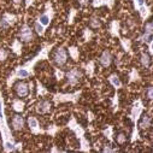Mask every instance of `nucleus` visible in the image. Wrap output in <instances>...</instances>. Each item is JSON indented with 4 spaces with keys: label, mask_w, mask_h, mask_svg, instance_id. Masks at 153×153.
I'll list each match as a JSON object with an SVG mask.
<instances>
[{
    "label": "nucleus",
    "mask_w": 153,
    "mask_h": 153,
    "mask_svg": "<svg viewBox=\"0 0 153 153\" xmlns=\"http://www.w3.org/2000/svg\"><path fill=\"white\" fill-rule=\"evenodd\" d=\"M120 29H121V25H120V21L117 19H113L110 24V34L113 36V37H120Z\"/></svg>",
    "instance_id": "2eb2a0df"
},
{
    "label": "nucleus",
    "mask_w": 153,
    "mask_h": 153,
    "mask_svg": "<svg viewBox=\"0 0 153 153\" xmlns=\"http://www.w3.org/2000/svg\"><path fill=\"white\" fill-rule=\"evenodd\" d=\"M101 133H102V135H104L108 141H112V140H113V137H112V136H113V128H112V126H107Z\"/></svg>",
    "instance_id": "5701e85b"
},
{
    "label": "nucleus",
    "mask_w": 153,
    "mask_h": 153,
    "mask_svg": "<svg viewBox=\"0 0 153 153\" xmlns=\"http://www.w3.org/2000/svg\"><path fill=\"white\" fill-rule=\"evenodd\" d=\"M54 44H50V45H45L42 47V50H40V52L37 53L33 59L28 60L27 63H24V65H22L25 70H28L31 75H34V66L36 65L37 62H40V60H44V59H48V52L53 48Z\"/></svg>",
    "instance_id": "f257e3e1"
},
{
    "label": "nucleus",
    "mask_w": 153,
    "mask_h": 153,
    "mask_svg": "<svg viewBox=\"0 0 153 153\" xmlns=\"http://www.w3.org/2000/svg\"><path fill=\"white\" fill-rule=\"evenodd\" d=\"M12 127L15 130H22L23 127H24V120L22 116H19V114H16V116H13L12 118Z\"/></svg>",
    "instance_id": "dca6fc26"
},
{
    "label": "nucleus",
    "mask_w": 153,
    "mask_h": 153,
    "mask_svg": "<svg viewBox=\"0 0 153 153\" xmlns=\"http://www.w3.org/2000/svg\"><path fill=\"white\" fill-rule=\"evenodd\" d=\"M89 24H91V27H92L93 29H98V28H100V25H101L100 19H99L98 17H92L91 21H89Z\"/></svg>",
    "instance_id": "72a5a7b5"
},
{
    "label": "nucleus",
    "mask_w": 153,
    "mask_h": 153,
    "mask_svg": "<svg viewBox=\"0 0 153 153\" xmlns=\"http://www.w3.org/2000/svg\"><path fill=\"white\" fill-rule=\"evenodd\" d=\"M139 80H140L139 71L136 69H131L130 74H129V82H135V81H139Z\"/></svg>",
    "instance_id": "cd10ccee"
},
{
    "label": "nucleus",
    "mask_w": 153,
    "mask_h": 153,
    "mask_svg": "<svg viewBox=\"0 0 153 153\" xmlns=\"http://www.w3.org/2000/svg\"><path fill=\"white\" fill-rule=\"evenodd\" d=\"M145 31H146V33H153V24H152V22H148V23L146 24Z\"/></svg>",
    "instance_id": "79ce46f5"
},
{
    "label": "nucleus",
    "mask_w": 153,
    "mask_h": 153,
    "mask_svg": "<svg viewBox=\"0 0 153 153\" xmlns=\"http://www.w3.org/2000/svg\"><path fill=\"white\" fill-rule=\"evenodd\" d=\"M53 16H54L53 6H52V4H51L50 1H47V3H46V5H45V12H44L42 15H40V16H39L37 21H39L44 27H46V28H47V27L50 25V23H51L52 18H53Z\"/></svg>",
    "instance_id": "20e7f679"
},
{
    "label": "nucleus",
    "mask_w": 153,
    "mask_h": 153,
    "mask_svg": "<svg viewBox=\"0 0 153 153\" xmlns=\"http://www.w3.org/2000/svg\"><path fill=\"white\" fill-rule=\"evenodd\" d=\"M16 93L19 98H25L29 94V85L25 82H19L16 85Z\"/></svg>",
    "instance_id": "f8f14e48"
},
{
    "label": "nucleus",
    "mask_w": 153,
    "mask_h": 153,
    "mask_svg": "<svg viewBox=\"0 0 153 153\" xmlns=\"http://www.w3.org/2000/svg\"><path fill=\"white\" fill-rule=\"evenodd\" d=\"M24 106H25V102L22 101L21 99H15L13 102H12V107H13V110L16 112H23Z\"/></svg>",
    "instance_id": "6ab92c4d"
},
{
    "label": "nucleus",
    "mask_w": 153,
    "mask_h": 153,
    "mask_svg": "<svg viewBox=\"0 0 153 153\" xmlns=\"http://www.w3.org/2000/svg\"><path fill=\"white\" fill-rule=\"evenodd\" d=\"M81 91L79 92H75V93H58V94H54L53 95V101L56 105L58 104H62V102H68V101H71V102H77L80 97H81Z\"/></svg>",
    "instance_id": "f03ea898"
},
{
    "label": "nucleus",
    "mask_w": 153,
    "mask_h": 153,
    "mask_svg": "<svg viewBox=\"0 0 153 153\" xmlns=\"http://www.w3.org/2000/svg\"><path fill=\"white\" fill-rule=\"evenodd\" d=\"M17 16L15 15H11V13H4L3 17H1V21H0V28L1 29H7L9 27L13 25L16 22H17Z\"/></svg>",
    "instance_id": "0eeeda50"
},
{
    "label": "nucleus",
    "mask_w": 153,
    "mask_h": 153,
    "mask_svg": "<svg viewBox=\"0 0 153 153\" xmlns=\"http://www.w3.org/2000/svg\"><path fill=\"white\" fill-rule=\"evenodd\" d=\"M114 1H116V0H93L92 5L95 9L100 7V6H107L108 9H112L114 5Z\"/></svg>",
    "instance_id": "4468645a"
},
{
    "label": "nucleus",
    "mask_w": 153,
    "mask_h": 153,
    "mask_svg": "<svg viewBox=\"0 0 153 153\" xmlns=\"http://www.w3.org/2000/svg\"><path fill=\"white\" fill-rule=\"evenodd\" d=\"M12 1H13V4H15V5H18V4H21L22 0H12Z\"/></svg>",
    "instance_id": "8fccbe9b"
},
{
    "label": "nucleus",
    "mask_w": 153,
    "mask_h": 153,
    "mask_svg": "<svg viewBox=\"0 0 153 153\" xmlns=\"http://www.w3.org/2000/svg\"><path fill=\"white\" fill-rule=\"evenodd\" d=\"M137 127H140L141 129H147V128H149V127H151V117H149V116H143L142 120H141V122H140V124H139Z\"/></svg>",
    "instance_id": "393cba45"
},
{
    "label": "nucleus",
    "mask_w": 153,
    "mask_h": 153,
    "mask_svg": "<svg viewBox=\"0 0 153 153\" xmlns=\"http://www.w3.org/2000/svg\"><path fill=\"white\" fill-rule=\"evenodd\" d=\"M79 3H80L81 5H87V4H88V0H79Z\"/></svg>",
    "instance_id": "de8ad7c7"
},
{
    "label": "nucleus",
    "mask_w": 153,
    "mask_h": 153,
    "mask_svg": "<svg viewBox=\"0 0 153 153\" xmlns=\"http://www.w3.org/2000/svg\"><path fill=\"white\" fill-rule=\"evenodd\" d=\"M51 152H62V151H60V149H58L57 147H53V148L51 149Z\"/></svg>",
    "instance_id": "09e8293b"
},
{
    "label": "nucleus",
    "mask_w": 153,
    "mask_h": 153,
    "mask_svg": "<svg viewBox=\"0 0 153 153\" xmlns=\"http://www.w3.org/2000/svg\"><path fill=\"white\" fill-rule=\"evenodd\" d=\"M66 77H68V83L74 87V86L77 85L79 81L82 79V72L79 69L74 68V69H71L70 71L66 72Z\"/></svg>",
    "instance_id": "39448f33"
},
{
    "label": "nucleus",
    "mask_w": 153,
    "mask_h": 153,
    "mask_svg": "<svg viewBox=\"0 0 153 153\" xmlns=\"http://www.w3.org/2000/svg\"><path fill=\"white\" fill-rule=\"evenodd\" d=\"M139 41L140 42H145V44H149L152 42V33H143L142 36L139 37Z\"/></svg>",
    "instance_id": "7c9ffc66"
},
{
    "label": "nucleus",
    "mask_w": 153,
    "mask_h": 153,
    "mask_svg": "<svg viewBox=\"0 0 153 153\" xmlns=\"http://www.w3.org/2000/svg\"><path fill=\"white\" fill-rule=\"evenodd\" d=\"M92 37H93V31L91 29H88V28L83 29V39H85V41H89Z\"/></svg>",
    "instance_id": "c9c22d12"
},
{
    "label": "nucleus",
    "mask_w": 153,
    "mask_h": 153,
    "mask_svg": "<svg viewBox=\"0 0 153 153\" xmlns=\"http://www.w3.org/2000/svg\"><path fill=\"white\" fill-rule=\"evenodd\" d=\"M19 37L22 41H25V42H29L34 39V35H33V30L30 29V27H28L27 24H24L22 28H21V31H19Z\"/></svg>",
    "instance_id": "9d476101"
},
{
    "label": "nucleus",
    "mask_w": 153,
    "mask_h": 153,
    "mask_svg": "<svg viewBox=\"0 0 153 153\" xmlns=\"http://www.w3.org/2000/svg\"><path fill=\"white\" fill-rule=\"evenodd\" d=\"M87 118H88L89 122H92V121L94 120V114H93L91 111H88V113H87Z\"/></svg>",
    "instance_id": "c03bdc74"
},
{
    "label": "nucleus",
    "mask_w": 153,
    "mask_h": 153,
    "mask_svg": "<svg viewBox=\"0 0 153 153\" xmlns=\"http://www.w3.org/2000/svg\"><path fill=\"white\" fill-rule=\"evenodd\" d=\"M28 126L30 128V131L34 134V135H37V134H45V130H42L40 128V124H39V121L36 120V117H33L30 116L28 118Z\"/></svg>",
    "instance_id": "1a4fd4ad"
},
{
    "label": "nucleus",
    "mask_w": 153,
    "mask_h": 153,
    "mask_svg": "<svg viewBox=\"0 0 153 153\" xmlns=\"http://www.w3.org/2000/svg\"><path fill=\"white\" fill-rule=\"evenodd\" d=\"M85 69H86V71H87V74H88L89 77H93V76H94V70H95L94 62H93V60H91L88 64H86V65H85Z\"/></svg>",
    "instance_id": "bb28decb"
},
{
    "label": "nucleus",
    "mask_w": 153,
    "mask_h": 153,
    "mask_svg": "<svg viewBox=\"0 0 153 153\" xmlns=\"http://www.w3.org/2000/svg\"><path fill=\"white\" fill-rule=\"evenodd\" d=\"M7 56H9V53H7V51H6V50L0 48V62L6 60V59H7Z\"/></svg>",
    "instance_id": "58836bf2"
},
{
    "label": "nucleus",
    "mask_w": 153,
    "mask_h": 153,
    "mask_svg": "<svg viewBox=\"0 0 153 153\" xmlns=\"http://www.w3.org/2000/svg\"><path fill=\"white\" fill-rule=\"evenodd\" d=\"M50 110H51V102L47 100H41L35 105V111L40 114L47 113V112H50Z\"/></svg>",
    "instance_id": "9b49d317"
},
{
    "label": "nucleus",
    "mask_w": 153,
    "mask_h": 153,
    "mask_svg": "<svg viewBox=\"0 0 153 153\" xmlns=\"http://www.w3.org/2000/svg\"><path fill=\"white\" fill-rule=\"evenodd\" d=\"M76 13H77V11H76L75 9H71V10H70L69 16H68V24H72V23H74V18H75Z\"/></svg>",
    "instance_id": "e433bc0d"
},
{
    "label": "nucleus",
    "mask_w": 153,
    "mask_h": 153,
    "mask_svg": "<svg viewBox=\"0 0 153 153\" xmlns=\"http://www.w3.org/2000/svg\"><path fill=\"white\" fill-rule=\"evenodd\" d=\"M152 92H153V89H152V87H149V88L147 89V98H148L149 100H152Z\"/></svg>",
    "instance_id": "a18cd8bd"
},
{
    "label": "nucleus",
    "mask_w": 153,
    "mask_h": 153,
    "mask_svg": "<svg viewBox=\"0 0 153 153\" xmlns=\"http://www.w3.org/2000/svg\"><path fill=\"white\" fill-rule=\"evenodd\" d=\"M118 94H117V91H116V93H114V95H113V98H112V101H111V105H112V107H113V112H116L117 110H118V105H120V100H118Z\"/></svg>",
    "instance_id": "2f4dec72"
},
{
    "label": "nucleus",
    "mask_w": 153,
    "mask_h": 153,
    "mask_svg": "<svg viewBox=\"0 0 153 153\" xmlns=\"http://www.w3.org/2000/svg\"><path fill=\"white\" fill-rule=\"evenodd\" d=\"M11 50L13 53H16L17 56H21L22 54V44L19 40H15L11 45Z\"/></svg>",
    "instance_id": "412c9836"
},
{
    "label": "nucleus",
    "mask_w": 153,
    "mask_h": 153,
    "mask_svg": "<svg viewBox=\"0 0 153 153\" xmlns=\"http://www.w3.org/2000/svg\"><path fill=\"white\" fill-rule=\"evenodd\" d=\"M143 110H145V106H143V104H142V101L140 99H137V100H135L133 102L129 117H130V121L134 124H137V122H139V120L141 117V113L143 112Z\"/></svg>",
    "instance_id": "7ed1b4c3"
},
{
    "label": "nucleus",
    "mask_w": 153,
    "mask_h": 153,
    "mask_svg": "<svg viewBox=\"0 0 153 153\" xmlns=\"http://www.w3.org/2000/svg\"><path fill=\"white\" fill-rule=\"evenodd\" d=\"M137 11L140 12V16H141V19H142V21H146V19L151 16V7L147 6L146 4H145L143 6H141Z\"/></svg>",
    "instance_id": "a211bd4d"
},
{
    "label": "nucleus",
    "mask_w": 153,
    "mask_h": 153,
    "mask_svg": "<svg viewBox=\"0 0 153 153\" xmlns=\"http://www.w3.org/2000/svg\"><path fill=\"white\" fill-rule=\"evenodd\" d=\"M102 151H104V152H116L117 149H116V148H111L110 146H105Z\"/></svg>",
    "instance_id": "37998d69"
},
{
    "label": "nucleus",
    "mask_w": 153,
    "mask_h": 153,
    "mask_svg": "<svg viewBox=\"0 0 153 153\" xmlns=\"http://www.w3.org/2000/svg\"><path fill=\"white\" fill-rule=\"evenodd\" d=\"M34 4V0H25V7L28 9L30 5H33Z\"/></svg>",
    "instance_id": "49530a36"
},
{
    "label": "nucleus",
    "mask_w": 153,
    "mask_h": 153,
    "mask_svg": "<svg viewBox=\"0 0 153 153\" xmlns=\"http://www.w3.org/2000/svg\"><path fill=\"white\" fill-rule=\"evenodd\" d=\"M141 64H142V66H145V68H148V66L151 65V58H149V56H148L147 53H145V52L141 53Z\"/></svg>",
    "instance_id": "c85d7f7f"
},
{
    "label": "nucleus",
    "mask_w": 153,
    "mask_h": 153,
    "mask_svg": "<svg viewBox=\"0 0 153 153\" xmlns=\"http://www.w3.org/2000/svg\"><path fill=\"white\" fill-rule=\"evenodd\" d=\"M68 127H69V129H71V130L74 131V134L76 135V137H77L79 140L85 136V133H86L85 129L77 123V121H76V118H75L74 116L70 118V121H69V123H68Z\"/></svg>",
    "instance_id": "423d86ee"
},
{
    "label": "nucleus",
    "mask_w": 153,
    "mask_h": 153,
    "mask_svg": "<svg viewBox=\"0 0 153 153\" xmlns=\"http://www.w3.org/2000/svg\"><path fill=\"white\" fill-rule=\"evenodd\" d=\"M136 140H140V135H139V128H137V124H134V129H133V134H131L130 141H131V142H135Z\"/></svg>",
    "instance_id": "473e14b6"
},
{
    "label": "nucleus",
    "mask_w": 153,
    "mask_h": 153,
    "mask_svg": "<svg viewBox=\"0 0 153 153\" xmlns=\"http://www.w3.org/2000/svg\"><path fill=\"white\" fill-rule=\"evenodd\" d=\"M99 63H100V65H101V66H104V68L110 66V65H111V63H112V56H111V53H110L108 51H104V52H102V54L100 56Z\"/></svg>",
    "instance_id": "ddd939ff"
},
{
    "label": "nucleus",
    "mask_w": 153,
    "mask_h": 153,
    "mask_svg": "<svg viewBox=\"0 0 153 153\" xmlns=\"http://www.w3.org/2000/svg\"><path fill=\"white\" fill-rule=\"evenodd\" d=\"M69 56H70L75 62H77V60H79V57H80L79 48H77V47H75V46L69 47Z\"/></svg>",
    "instance_id": "4be33fe9"
},
{
    "label": "nucleus",
    "mask_w": 153,
    "mask_h": 153,
    "mask_svg": "<svg viewBox=\"0 0 153 153\" xmlns=\"http://www.w3.org/2000/svg\"><path fill=\"white\" fill-rule=\"evenodd\" d=\"M133 1H134V7H135V10H139L141 6L145 5L146 0H133Z\"/></svg>",
    "instance_id": "ea45409f"
},
{
    "label": "nucleus",
    "mask_w": 153,
    "mask_h": 153,
    "mask_svg": "<svg viewBox=\"0 0 153 153\" xmlns=\"http://www.w3.org/2000/svg\"><path fill=\"white\" fill-rule=\"evenodd\" d=\"M121 46L126 52H128V53L131 52L130 51L131 50V41L129 39H123V37H121Z\"/></svg>",
    "instance_id": "b1692460"
},
{
    "label": "nucleus",
    "mask_w": 153,
    "mask_h": 153,
    "mask_svg": "<svg viewBox=\"0 0 153 153\" xmlns=\"http://www.w3.org/2000/svg\"><path fill=\"white\" fill-rule=\"evenodd\" d=\"M64 75H65V74H64L62 70H59L58 68L54 69V76H56V79H57L58 81H60V80L64 77Z\"/></svg>",
    "instance_id": "4c0bfd02"
},
{
    "label": "nucleus",
    "mask_w": 153,
    "mask_h": 153,
    "mask_svg": "<svg viewBox=\"0 0 153 153\" xmlns=\"http://www.w3.org/2000/svg\"><path fill=\"white\" fill-rule=\"evenodd\" d=\"M108 82L114 87V88H116V91H118V89H121L122 88V82H121V80H120V77H118V76L116 75V74H112L111 76H110V77H108Z\"/></svg>",
    "instance_id": "f3484780"
},
{
    "label": "nucleus",
    "mask_w": 153,
    "mask_h": 153,
    "mask_svg": "<svg viewBox=\"0 0 153 153\" xmlns=\"http://www.w3.org/2000/svg\"><path fill=\"white\" fill-rule=\"evenodd\" d=\"M35 30H36V33L39 34L40 36H44L45 35V30H46V27H44L39 21L36 19V22H35Z\"/></svg>",
    "instance_id": "c756f323"
},
{
    "label": "nucleus",
    "mask_w": 153,
    "mask_h": 153,
    "mask_svg": "<svg viewBox=\"0 0 153 153\" xmlns=\"http://www.w3.org/2000/svg\"><path fill=\"white\" fill-rule=\"evenodd\" d=\"M68 60V53L64 50V47H60L54 53V63L59 66H63Z\"/></svg>",
    "instance_id": "6e6552de"
},
{
    "label": "nucleus",
    "mask_w": 153,
    "mask_h": 153,
    "mask_svg": "<svg viewBox=\"0 0 153 153\" xmlns=\"http://www.w3.org/2000/svg\"><path fill=\"white\" fill-rule=\"evenodd\" d=\"M60 130V128L59 127H57V126H51L45 133H47L50 136H54L56 134H57V131H59Z\"/></svg>",
    "instance_id": "f704fd0d"
},
{
    "label": "nucleus",
    "mask_w": 153,
    "mask_h": 153,
    "mask_svg": "<svg viewBox=\"0 0 153 153\" xmlns=\"http://www.w3.org/2000/svg\"><path fill=\"white\" fill-rule=\"evenodd\" d=\"M126 140H127V136H126L124 134H118V135H117V143L123 145V143L126 142Z\"/></svg>",
    "instance_id": "a19ab883"
},
{
    "label": "nucleus",
    "mask_w": 153,
    "mask_h": 153,
    "mask_svg": "<svg viewBox=\"0 0 153 153\" xmlns=\"http://www.w3.org/2000/svg\"><path fill=\"white\" fill-rule=\"evenodd\" d=\"M80 151L81 152H89L91 151V143L85 136L80 139Z\"/></svg>",
    "instance_id": "aec40b11"
},
{
    "label": "nucleus",
    "mask_w": 153,
    "mask_h": 153,
    "mask_svg": "<svg viewBox=\"0 0 153 153\" xmlns=\"http://www.w3.org/2000/svg\"><path fill=\"white\" fill-rule=\"evenodd\" d=\"M36 89H37V95H40V97H45L48 94V91L40 83V81L36 82Z\"/></svg>",
    "instance_id": "a878e982"
}]
</instances>
